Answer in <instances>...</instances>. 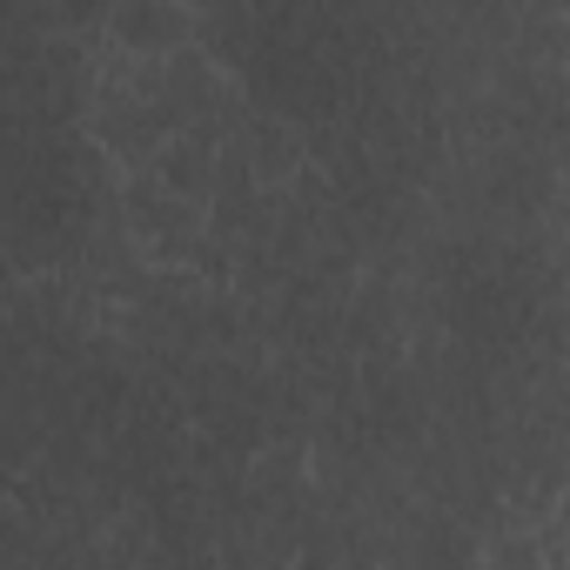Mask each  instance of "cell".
<instances>
[{
  "instance_id": "obj_1",
  "label": "cell",
  "mask_w": 570,
  "mask_h": 570,
  "mask_svg": "<svg viewBox=\"0 0 570 570\" xmlns=\"http://www.w3.org/2000/svg\"><path fill=\"white\" fill-rule=\"evenodd\" d=\"M228 95L222 61L208 48H175V55H128L108 48L95 61V95H88V128L108 161L148 168L195 115H208Z\"/></svg>"
},
{
  "instance_id": "obj_2",
  "label": "cell",
  "mask_w": 570,
  "mask_h": 570,
  "mask_svg": "<svg viewBox=\"0 0 570 570\" xmlns=\"http://www.w3.org/2000/svg\"><path fill=\"white\" fill-rule=\"evenodd\" d=\"M121 215H128V235L141 255L181 268H222V242H215V222H208V202H188L181 188H168L155 168H135V181L121 188Z\"/></svg>"
},
{
  "instance_id": "obj_3",
  "label": "cell",
  "mask_w": 570,
  "mask_h": 570,
  "mask_svg": "<svg viewBox=\"0 0 570 570\" xmlns=\"http://www.w3.org/2000/svg\"><path fill=\"white\" fill-rule=\"evenodd\" d=\"M195 41H202V21L188 0H115L108 14V48H128V55H175Z\"/></svg>"
},
{
  "instance_id": "obj_4",
  "label": "cell",
  "mask_w": 570,
  "mask_h": 570,
  "mask_svg": "<svg viewBox=\"0 0 570 570\" xmlns=\"http://www.w3.org/2000/svg\"><path fill=\"white\" fill-rule=\"evenodd\" d=\"M242 148H248V181L255 188H289L303 175V161H309L303 128L282 115V108L275 115H248L242 121Z\"/></svg>"
},
{
  "instance_id": "obj_5",
  "label": "cell",
  "mask_w": 570,
  "mask_h": 570,
  "mask_svg": "<svg viewBox=\"0 0 570 570\" xmlns=\"http://www.w3.org/2000/svg\"><path fill=\"white\" fill-rule=\"evenodd\" d=\"M21 8V28H41V35H108V14H115V0H14Z\"/></svg>"
},
{
  "instance_id": "obj_6",
  "label": "cell",
  "mask_w": 570,
  "mask_h": 570,
  "mask_svg": "<svg viewBox=\"0 0 570 570\" xmlns=\"http://www.w3.org/2000/svg\"><path fill=\"white\" fill-rule=\"evenodd\" d=\"M557 35H563V41H557V48H563V55H570V0H557Z\"/></svg>"
},
{
  "instance_id": "obj_7",
  "label": "cell",
  "mask_w": 570,
  "mask_h": 570,
  "mask_svg": "<svg viewBox=\"0 0 570 570\" xmlns=\"http://www.w3.org/2000/svg\"><path fill=\"white\" fill-rule=\"evenodd\" d=\"M188 8H215V0H188Z\"/></svg>"
}]
</instances>
